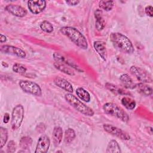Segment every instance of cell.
Segmentation results:
<instances>
[{
  "label": "cell",
  "mask_w": 153,
  "mask_h": 153,
  "mask_svg": "<svg viewBox=\"0 0 153 153\" xmlns=\"http://www.w3.org/2000/svg\"><path fill=\"white\" fill-rule=\"evenodd\" d=\"M110 40L114 47L118 51L125 54H132L134 47L131 41L124 35L119 32L112 33Z\"/></svg>",
  "instance_id": "1"
},
{
  "label": "cell",
  "mask_w": 153,
  "mask_h": 153,
  "mask_svg": "<svg viewBox=\"0 0 153 153\" xmlns=\"http://www.w3.org/2000/svg\"><path fill=\"white\" fill-rule=\"evenodd\" d=\"M60 32L79 48L84 50L88 48V42L85 37L76 28L71 26H63L60 28Z\"/></svg>",
  "instance_id": "2"
},
{
  "label": "cell",
  "mask_w": 153,
  "mask_h": 153,
  "mask_svg": "<svg viewBox=\"0 0 153 153\" xmlns=\"http://www.w3.org/2000/svg\"><path fill=\"white\" fill-rule=\"evenodd\" d=\"M65 99L69 104L83 115L88 117H91L94 115V112L91 108L84 104L73 94L67 93L65 96Z\"/></svg>",
  "instance_id": "3"
},
{
  "label": "cell",
  "mask_w": 153,
  "mask_h": 153,
  "mask_svg": "<svg viewBox=\"0 0 153 153\" xmlns=\"http://www.w3.org/2000/svg\"><path fill=\"white\" fill-rule=\"evenodd\" d=\"M103 110L105 114L115 117L123 122L127 123L129 120L128 114L121 107L114 103L108 102L105 103L103 106Z\"/></svg>",
  "instance_id": "4"
},
{
  "label": "cell",
  "mask_w": 153,
  "mask_h": 153,
  "mask_svg": "<svg viewBox=\"0 0 153 153\" xmlns=\"http://www.w3.org/2000/svg\"><path fill=\"white\" fill-rule=\"evenodd\" d=\"M24 117V108L22 105H16L12 111L11 127L13 130H17L21 126Z\"/></svg>",
  "instance_id": "5"
},
{
  "label": "cell",
  "mask_w": 153,
  "mask_h": 153,
  "mask_svg": "<svg viewBox=\"0 0 153 153\" xmlns=\"http://www.w3.org/2000/svg\"><path fill=\"white\" fill-rule=\"evenodd\" d=\"M19 86L25 93L36 96H41L42 95V90L40 86L35 82L29 80H20L19 81Z\"/></svg>",
  "instance_id": "6"
},
{
  "label": "cell",
  "mask_w": 153,
  "mask_h": 153,
  "mask_svg": "<svg viewBox=\"0 0 153 153\" xmlns=\"http://www.w3.org/2000/svg\"><path fill=\"white\" fill-rule=\"evenodd\" d=\"M103 128L106 132L115 136L121 140H128L130 139V136L128 133L113 125L109 124H104L103 125Z\"/></svg>",
  "instance_id": "7"
},
{
  "label": "cell",
  "mask_w": 153,
  "mask_h": 153,
  "mask_svg": "<svg viewBox=\"0 0 153 153\" xmlns=\"http://www.w3.org/2000/svg\"><path fill=\"white\" fill-rule=\"evenodd\" d=\"M130 71L139 81H141L142 82L148 83L152 82V81L150 75L139 67L131 66L130 68Z\"/></svg>",
  "instance_id": "8"
},
{
  "label": "cell",
  "mask_w": 153,
  "mask_h": 153,
  "mask_svg": "<svg viewBox=\"0 0 153 153\" xmlns=\"http://www.w3.org/2000/svg\"><path fill=\"white\" fill-rule=\"evenodd\" d=\"M46 1L44 0L29 1L27 6L29 11L33 14H38L42 12L46 8Z\"/></svg>",
  "instance_id": "9"
},
{
  "label": "cell",
  "mask_w": 153,
  "mask_h": 153,
  "mask_svg": "<svg viewBox=\"0 0 153 153\" xmlns=\"http://www.w3.org/2000/svg\"><path fill=\"white\" fill-rule=\"evenodd\" d=\"M50 145V140L49 137L45 134H42L38 139L35 152L46 153L48 151Z\"/></svg>",
  "instance_id": "10"
},
{
  "label": "cell",
  "mask_w": 153,
  "mask_h": 153,
  "mask_svg": "<svg viewBox=\"0 0 153 153\" xmlns=\"http://www.w3.org/2000/svg\"><path fill=\"white\" fill-rule=\"evenodd\" d=\"M1 51L3 53L10 54L20 58H25L26 56V53L21 48L9 45H4L1 46Z\"/></svg>",
  "instance_id": "11"
},
{
  "label": "cell",
  "mask_w": 153,
  "mask_h": 153,
  "mask_svg": "<svg viewBox=\"0 0 153 153\" xmlns=\"http://www.w3.org/2000/svg\"><path fill=\"white\" fill-rule=\"evenodd\" d=\"M53 59L56 62L59 63H62L63 64H65L67 66H69L75 70H76L78 72H83V70L76 64H75L74 62H72L71 60L68 59L66 58L64 56H63L62 54L58 53V52H55L53 53Z\"/></svg>",
  "instance_id": "12"
},
{
  "label": "cell",
  "mask_w": 153,
  "mask_h": 153,
  "mask_svg": "<svg viewBox=\"0 0 153 153\" xmlns=\"http://www.w3.org/2000/svg\"><path fill=\"white\" fill-rule=\"evenodd\" d=\"M5 10L12 15L18 17H23L27 13V10L23 7L13 4L6 5Z\"/></svg>",
  "instance_id": "13"
},
{
  "label": "cell",
  "mask_w": 153,
  "mask_h": 153,
  "mask_svg": "<svg viewBox=\"0 0 153 153\" xmlns=\"http://www.w3.org/2000/svg\"><path fill=\"white\" fill-rule=\"evenodd\" d=\"M93 47L99 56L106 61L107 59V50L106 43L102 41H96L93 43Z\"/></svg>",
  "instance_id": "14"
},
{
  "label": "cell",
  "mask_w": 153,
  "mask_h": 153,
  "mask_svg": "<svg viewBox=\"0 0 153 153\" xmlns=\"http://www.w3.org/2000/svg\"><path fill=\"white\" fill-rule=\"evenodd\" d=\"M53 82L57 87L65 90V91L69 93L73 92L74 90L72 84L66 79L59 76H56L54 78Z\"/></svg>",
  "instance_id": "15"
},
{
  "label": "cell",
  "mask_w": 153,
  "mask_h": 153,
  "mask_svg": "<svg viewBox=\"0 0 153 153\" xmlns=\"http://www.w3.org/2000/svg\"><path fill=\"white\" fill-rule=\"evenodd\" d=\"M103 13L101 10L97 9L94 13V17L96 19L95 26L97 30L100 31L103 30L105 26V21L103 17Z\"/></svg>",
  "instance_id": "16"
},
{
  "label": "cell",
  "mask_w": 153,
  "mask_h": 153,
  "mask_svg": "<svg viewBox=\"0 0 153 153\" xmlns=\"http://www.w3.org/2000/svg\"><path fill=\"white\" fill-rule=\"evenodd\" d=\"M105 87L109 90L111 92L117 95H124V96H128L130 95V93L129 92H127V91L124 90L123 88H120V87L112 84L109 82H106L105 85Z\"/></svg>",
  "instance_id": "17"
},
{
  "label": "cell",
  "mask_w": 153,
  "mask_h": 153,
  "mask_svg": "<svg viewBox=\"0 0 153 153\" xmlns=\"http://www.w3.org/2000/svg\"><path fill=\"white\" fill-rule=\"evenodd\" d=\"M53 140L54 145L57 146L59 145L62 140L63 138V130L62 128L59 126H56L54 127L53 131Z\"/></svg>",
  "instance_id": "18"
},
{
  "label": "cell",
  "mask_w": 153,
  "mask_h": 153,
  "mask_svg": "<svg viewBox=\"0 0 153 153\" xmlns=\"http://www.w3.org/2000/svg\"><path fill=\"white\" fill-rule=\"evenodd\" d=\"M120 79L125 88L129 89H133L136 88V84L133 82L132 79L127 74L121 75L120 76Z\"/></svg>",
  "instance_id": "19"
},
{
  "label": "cell",
  "mask_w": 153,
  "mask_h": 153,
  "mask_svg": "<svg viewBox=\"0 0 153 153\" xmlns=\"http://www.w3.org/2000/svg\"><path fill=\"white\" fill-rule=\"evenodd\" d=\"M136 88L140 94L145 96H151L152 94V87L147 85L146 83L140 82V83L136 84Z\"/></svg>",
  "instance_id": "20"
},
{
  "label": "cell",
  "mask_w": 153,
  "mask_h": 153,
  "mask_svg": "<svg viewBox=\"0 0 153 153\" xmlns=\"http://www.w3.org/2000/svg\"><path fill=\"white\" fill-rule=\"evenodd\" d=\"M54 66L56 69H57L58 70L62 72L65 74H67L71 76L75 75V73L74 71L71 68L68 67V66L66 65L65 64L55 62L54 63Z\"/></svg>",
  "instance_id": "21"
},
{
  "label": "cell",
  "mask_w": 153,
  "mask_h": 153,
  "mask_svg": "<svg viewBox=\"0 0 153 153\" xmlns=\"http://www.w3.org/2000/svg\"><path fill=\"white\" fill-rule=\"evenodd\" d=\"M106 153H114V152H121L120 146L118 142L115 140H111L109 142L106 150Z\"/></svg>",
  "instance_id": "22"
},
{
  "label": "cell",
  "mask_w": 153,
  "mask_h": 153,
  "mask_svg": "<svg viewBox=\"0 0 153 153\" xmlns=\"http://www.w3.org/2000/svg\"><path fill=\"white\" fill-rule=\"evenodd\" d=\"M121 104L127 109L133 110L136 107V102L130 97L124 96L121 99Z\"/></svg>",
  "instance_id": "23"
},
{
  "label": "cell",
  "mask_w": 153,
  "mask_h": 153,
  "mask_svg": "<svg viewBox=\"0 0 153 153\" xmlns=\"http://www.w3.org/2000/svg\"><path fill=\"white\" fill-rule=\"evenodd\" d=\"M76 95L84 102H89L90 100V95L89 93L82 87H79L76 90Z\"/></svg>",
  "instance_id": "24"
},
{
  "label": "cell",
  "mask_w": 153,
  "mask_h": 153,
  "mask_svg": "<svg viewBox=\"0 0 153 153\" xmlns=\"http://www.w3.org/2000/svg\"><path fill=\"white\" fill-rule=\"evenodd\" d=\"M75 137V132L74 129L69 128L65 130L64 142L66 144L71 143Z\"/></svg>",
  "instance_id": "25"
},
{
  "label": "cell",
  "mask_w": 153,
  "mask_h": 153,
  "mask_svg": "<svg viewBox=\"0 0 153 153\" xmlns=\"http://www.w3.org/2000/svg\"><path fill=\"white\" fill-rule=\"evenodd\" d=\"M32 139L29 136L22 137L20 140V146L23 149L29 150V148L32 145Z\"/></svg>",
  "instance_id": "26"
},
{
  "label": "cell",
  "mask_w": 153,
  "mask_h": 153,
  "mask_svg": "<svg viewBox=\"0 0 153 153\" xmlns=\"http://www.w3.org/2000/svg\"><path fill=\"white\" fill-rule=\"evenodd\" d=\"M114 6V1H100L99 2V7L100 9L106 11L112 10Z\"/></svg>",
  "instance_id": "27"
},
{
  "label": "cell",
  "mask_w": 153,
  "mask_h": 153,
  "mask_svg": "<svg viewBox=\"0 0 153 153\" xmlns=\"http://www.w3.org/2000/svg\"><path fill=\"white\" fill-rule=\"evenodd\" d=\"M8 130L7 128L0 127V148H2L8 140Z\"/></svg>",
  "instance_id": "28"
},
{
  "label": "cell",
  "mask_w": 153,
  "mask_h": 153,
  "mask_svg": "<svg viewBox=\"0 0 153 153\" xmlns=\"http://www.w3.org/2000/svg\"><path fill=\"white\" fill-rule=\"evenodd\" d=\"M40 28L42 30L47 33H51L53 31V29H54V27L52 24L47 20H44L41 23Z\"/></svg>",
  "instance_id": "29"
},
{
  "label": "cell",
  "mask_w": 153,
  "mask_h": 153,
  "mask_svg": "<svg viewBox=\"0 0 153 153\" xmlns=\"http://www.w3.org/2000/svg\"><path fill=\"white\" fill-rule=\"evenodd\" d=\"M13 71L17 74H24L26 72L27 68L25 65L21 63H16L13 66Z\"/></svg>",
  "instance_id": "30"
},
{
  "label": "cell",
  "mask_w": 153,
  "mask_h": 153,
  "mask_svg": "<svg viewBox=\"0 0 153 153\" xmlns=\"http://www.w3.org/2000/svg\"><path fill=\"white\" fill-rule=\"evenodd\" d=\"M16 144L14 140H10L7 144V152L13 153L16 151Z\"/></svg>",
  "instance_id": "31"
},
{
  "label": "cell",
  "mask_w": 153,
  "mask_h": 153,
  "mask_svg": "<svg viewBox=\"0 0 153 153\" xmlns=\"http://www.w3.org/2000/svg\"><path fill=\"white\" fill-rule=\"evenodd\" d=\"M145 12L146 14L150 17H152L153 16V8L151 5H148L145 8Z\"/></svg>",
  "instance_id": "32"
},
{
  "label": "cell",
  "mask_w": 153,
  "mask_h": 153,
  "mask_svg": "<svg viewBox=\"0 0 153 153\" xmlns=\"http://www.w3.org/2000/svg\"><path fill=\"white\" fill-rule=\"evenodd\" d=\"M65 2L69 5L74 6V5H78L80 2V1L78 0H69V1H66Z\"/></svg>",
  "instance_id": "33"
},
{
  "label": "cell",
  "mask_w": 153,
  "mask_h": 153,
  "mask_svg": "<svg viewBox=\"0 0 153 153\" xmlns=\"http://www.w3.org/2000/svg\"><path fill=\"white\" fill-rule=\"evenodd\" d=\"M10 120V115L8 113H5L4 116V123H8Z\"/></svg>",
  "instance_id": "34"
},
{
  "label": "cell",
  "mask_w": 153,
  "mask_h": 153,
  "mask_svg": "<svg viewBox=\"0 0 153 153\" xmlns=\"http://www.w3.org/2000/svg\"><path fill=\"white\" fill-rule=\"evenodd\" d=\"M7 41V36L3 34L0 35V41L1 43H4Z\"/></svg>",
  "instance_id": "35"
}]
</instances>
